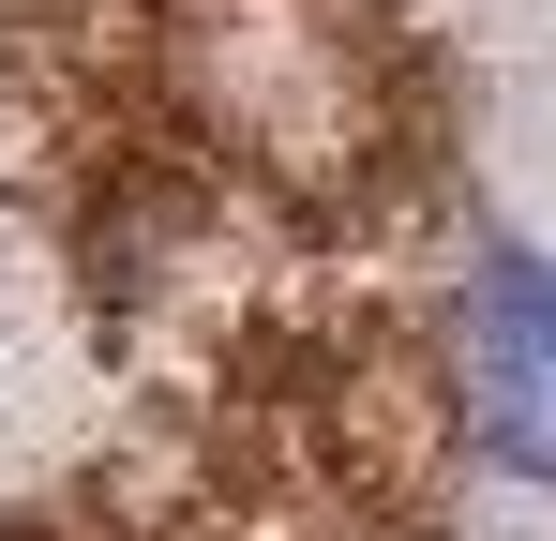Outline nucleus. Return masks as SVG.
<instances>
[{
  "mask_svg": "<svg viewBox=\"0 0 556 541\" xmlns=\"http://www.w3.org/2000/svg\"><path fill=\"white\" fill-rule=\"evenodd\" d=\"M452 391H466V437L496 466L556 481V256L527 241H481L452 286Z\"/></svg>",
  "mask_w": 556,
  "mask_h": 541,
  "instance_id": "obj_1",
  "label": "nucleus"
}]
</instances>
